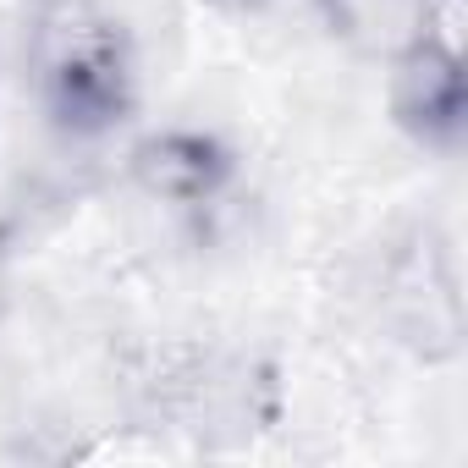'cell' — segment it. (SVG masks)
<instances>
[{"mask_svg":"<svg viewBox=\"0 0 468 468\" xmlns=\"http://www.w3.org/2000/svg\"><path fill=\"white\" fill-rule=\"evenodd\" d=\"M28 89L50 133L94 144L138 105V61L127 28L100 0H34Z\"/></svg>","mask_w":468,"mask_h":468,"instance_id":"obj_1","label":"cell"},{"mask_svg":"<svg viewBox=\"0 0 468 468\" xmlns=\"http://www.w3.org/2000/svg\"><path fill=\"white\" fill-rule=\"evenodd\" d=\"M386 314L397 325V336L408 347H419L424 358H452L463 342V282H457V260L441 231H419L413 243L397 249L391 271H386Z\"/></svg>","mask_w":468,"mask_h":468,"instance_id":"obj_2","label":"cell"},{"mask_svg":"<svg viewBox=\"0 0 468 468\" xmlns=\"http://www.w3.org/2000/svg\"><path fill=\"white\" fill-rule=\"evenodd\" d=\"M391 122L424 149H457L468 127V83L452 45L424 39L391 61Z\"/></svg>","mask_w":468,"mask_h":468,"instance_id":"obj_3","label":"cell"},{"mask_svg":"<svg viewBox=\"0 0 468 468\" xmlns=\"http://www.w3.org/2000/svg\"><path fill=\"white\" fill-rule=\"evenodd\" d=\"M133 182L160 198V204H176V209H204L215 204L226 187H231V149L215 138V133H198V127H165L154 138H144L127 160Z\"/></svg>","mask_w":468,"mask_h":468,"instance_id":"obj_4","label":"cell"},{"mask_svg":"<svg viewBox=\"0 0 468 468\" xmlns=\"http://www.w3.org/2000/svg\"><path fill=\"white\" fill-rule=\"evenodd\" d=\"M314 12L331 28V39H342L347 50L391 67L413 45L435 39L441 0H314Z\"/></svg>","mask_w":468,"mask_h":468,"instance_id":"obj_5","label":"cell"},{"mask_svg":"<svg viewBox=\"0 0 468 468\" xmlns=\"http://www.w3.org/2000/svg\"><path fill=\"white\" fill-rule=\"evenodd\" d=\"M0 309H6V276H0Z\"/></svg>","mask_w":468,"mask_h":468,"instance_id":"obj_6","label":"cell"}]
</instances>
